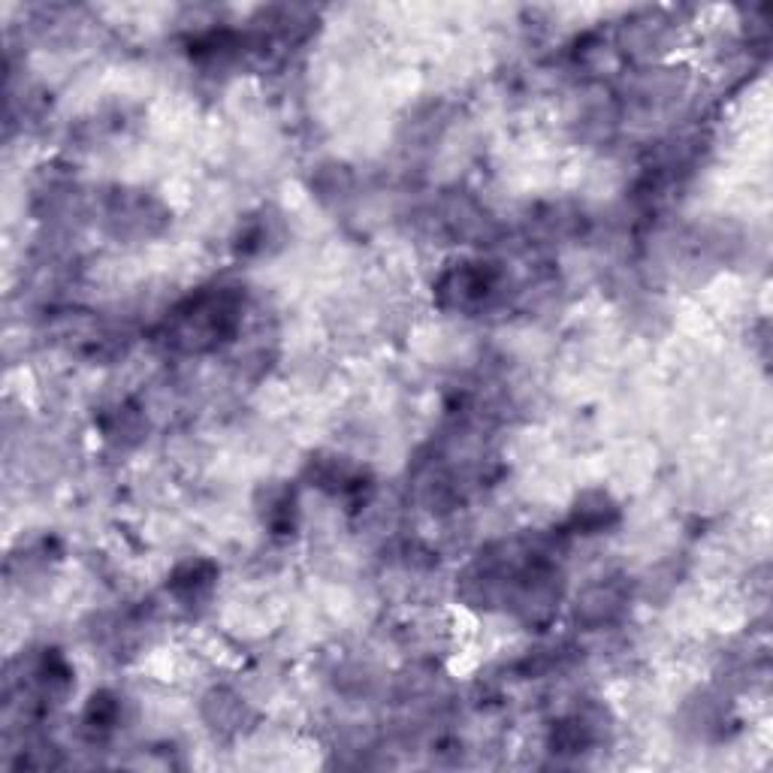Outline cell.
Returning a JSON list of instances; mask_svg holds the SVG:
<instances>
[{"label":"cell","instance_id":"6da1fadb","mask_svg":"<svg viewBox=\"0 0 773 773\" xmlns=\"http://www.w3.org/2000/svg\"><path fill=\"white\" fill-rule=\"evenodd\" d=\"M239 324V299L227 290L206 293L200 299H191L176 321V342L188 351L212 348L221 339L233 336Z\"/></svg>","mask_w":773,"mask_h":773},{"label":"cell","instance_id":"277c9868","mask_svg":"<svg viewBox=\"0 0 773 773\" xmlns=\"http://www.w3.org/2000/svg\"><path fill=\"white\" fill-rule=\"evenodd\" d=\"M209 707L215 710V713L209 716V722H212L215 728H236V722H239V716H242V701H239V698H233V695H227V692H215V695L209 698Z\"/></svg>","mask_w":773,"mask_h":773},{"label":"cell","instance_id":"7a4b0ae2","mask_svg":"<svg viewBox=\"0 0 773 773\" xmlns=\"http://www.w3.org/2000/svg\"><path fill=\"white\" fill-rule=\"evenodd\" d=\"M616 520V505L604 496V493H589L583 502H577L574 508V517L571 523L577 529H586V532H595L601 526H610Z\"/></svg>","mask_w":773,"mask_h":773},{"label":"cell","instance_id":"3957f363","mask_svg":"<svg viewBox=\"0 0 773 773\" xmlns=\"http://www.w3.org/2000/svg\"><path fill=\"white\" fill-rule=\"evenodd\" d=\"M212 580H215V568H212L209 562L197 559V562H185V565H179V568H176V574H173V580H170V586H173V592H176V595L191 598V595H200L203 589H209V586H212Z\"/></svg>","mask_w":773,"mask_h":773}]
</instances>
